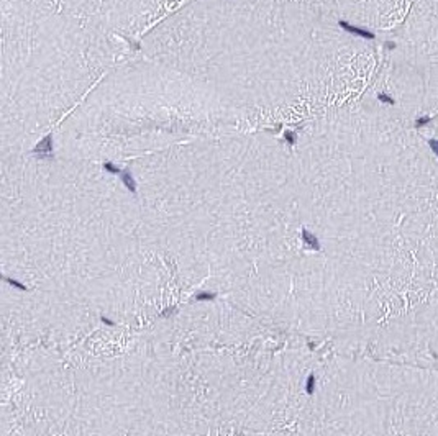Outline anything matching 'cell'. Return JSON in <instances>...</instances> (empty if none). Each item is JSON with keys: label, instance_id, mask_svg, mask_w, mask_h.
<instances>
[{"label": "cell", "instance_id": "6da1fadb", "mask_svg": "<svg viewBox=\"0 0 438 436\" xmlns=\"http://www.w3.org/2000/svg\"><path fill=\"white\" fill-rule=\"evenodd\" d=\"M297 212L333 254L438 266V153L376 98L315 118L296 144Z\"/></svg>", "mask_w": 438, "mask_h": 436}, {"label": "cell", "instance_id": "8992f818", "mask_svg": "<svg viewBox=\"0 0 438 436\" xmlns=\"http://www.w3.org/2000/svg\"><path fill=\"white\" fill-rule=\"evenodd\" d=\"M337 23L392 31L404 22L414 0H297Z\"/></svg>", "mask_w": 438, "mask_h": 436}, {"label": "cell", "instance_id": "5b68a950", "mask_svg": "<svg viewBox=\"0 0 438 436\" xmlns=\"http://www.w3.org/2000/svg\"><path fill=\"white\" fill-rule=\"evenodd\" d=\"M366 95L392 114L415 123L438 117V61L391 38L381 48V64Z\"/></svg>", "mask_w": 438, "mask_h": 436}, {"label": "cell", "instance_id": "277c9868", "mask_svg": "<svg viewBox=\"0 0 438 436\" xmlns=\"http://www.w3.org/2000/svg\"><path fill=\"white\" fill-rule=\"evenodd\" d=\"M233 112L192 77L149 61L103 81L64 127L61 144L69 154L159 149L187 135H218Z\"/></svg>", "mask_w": 438, "mask_h": 436}, {"label": "cell", "instance_id": "ba28073f", "mask_svg": "<svg viewBox=\"0 0 438 436\" xmlns=\"http://www.w3.org/2000/svg\"><path fill=\"white\" fill-rule=\"evenodd\" d=\"M430 133H431V138H433V143L438 144V117L433 118L430 123Z\"/></svg>", "mask_w": 438, "mask_h": 436}, {"label": "cell", "instance_id": "3957f363", "mask_svg": "<svg viewBox=\"0 0 438 436\" xmlns=\"http://www.w3.org/2000/svg\"><path fill=\"white\" fill-rule=\"evenodd\" d=\"M110 51L97 25L14 0L4 22V135L43 131L102 74Z\"/></svg>", "mask_w": 438, "mask_h": 436}, {"label": "cell", "instance_id": "52a82bcc", "mask_svg": "<svg viewBox=\"0 0 438 436\" xmlns=\"http://www.w3.org/2000/svg\"><path fill=\"white\" fill-rule=\"evenodd\" d=\"M392 38L438 61V0H414Z\"/></svg>", "mask_w": 438, "mask_h": 436}, {"label": "cell", "instance_id": "7a4b0ae2", "mask_svg": "<svg viewBox=\"0 0 438 436\" xmlns=\"http://www.w3.org/2000/svg\"><path fill=\"white\" fill-rule=\"evenodd\" d=\"M149 56L233 110L315 118L363 98L381 64V48L297 0H195L153 33Z\"/></svg>", "mask_w": 438, "mask_h": 436}]
</instances>
